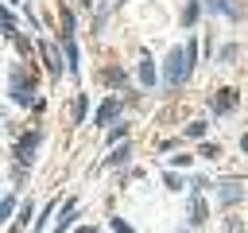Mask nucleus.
Returning a JSON list of instances; mask_svg holds the SVG:
<instances>
[{"label": "nucleus", "instance_id": "25", "mask_svg": "<svg viewBox=\"0 0 248 233\" xmlns=\"http://www.w3.org/2000/svg\"><path fill=\"white\" fill-rule=\"evenodd\" d=\"M170 167H194V155H190V151H178V155L170 159Z\"/></svg>", "mask_w": 248, "mask_h": 233}, {"label": "nucleus", "instance_id": "22", "mask_svg": "<svg viewBox=\"0 0 248 233\" xmlns=\"http://www.w3.org/2000/svg\"><path fill=\"white\" fill-rule=\"evenodd\" d=\"M198 136H205V120H190L186 124V140H198Z\"/></svg>", "mask_w": 248, "mask_h": 233}, {"label": "nucleus", "instance_id": "1", "mask_svg": "<svg viewBox=\"0 0 248 233\" xmlns=\"http://www.w3.org/2000/svg\"><path fill=\"white\" fill-rule=\"evenodd\" d=\"M35 66V62H31ZM8 93L19 109H43V97H35V70H27V62H16L8 74Z\"/></svg>", "mask_w": 248, "mask_h": 233}, {"label": "nucleus", "instance_id": "23", "mask_svg": "<svg viewBox=\"0 0 248 233\" xmlns=\"http://www.w3.org/2000/svg\"><path fill=\"white\" fill-rule=\"evenodd\" d=\"M54 210H58V202H46V206H43V214L35 217V225H39V229H46V221H50V214H54Z\"/></svg>", "mask_w": 248, "mask_h": 233}, {"label": "nucleus", "instance_id": "24", "mask_svg": "<svg viewBox=\"0 0 248 233\" xmlns=\"http://www.w3.org/2000/svg\"><path fill=\"white\" fill-rule=\"evenodd\" d=\"M198 155H202V159H217V155H221V148H217V144H209V140H205V144H202V148H198Z\"/></svg>", "mask_w": 248, "mask_h": 233}, {"label": "nucleus", "instance_id": "5", "mask_svg": "<svg viewBox=\"0 0 248 233\" xmlns=\"http://www.w3.org/2000/svg\"><path fill=\"white\" fill-rule=\"evenodd\" d=\"M213 190H217V202L221 206H236L244 198V183L240 179H213Z\"/></svg>", "mask_w": 248, "mask_h": 233}, {"label": "nucleus", "instance_id": "28", "mask_svg": "<svg viewBox=\"0 0 248 233\" xmlns=\"http://www.w3.org/2000/svg\"><path fill=\"white\" fill-rule=\"evenodd\" d=\"M78 233H101V229H93V225H81V229H78Z\"/></svg>", "mask_w": 248, "mask_h": 233}, {"label": "nucleus", "instance_id": "18", "mask_svg": "<svg viewBox=\"0 0 248 233\" xmlns=\"http://www.w3.org/2000/svg\"><path fill=\"white\" fill-rule=\"evenodd\" d=\"M85 116H89V97L78 93V97H74V124H81Z\"/></svg>", "mask_w": 248, "mask_h": 233}, {"label": "nucleus", "instance_id": "11", "mask_svg": "<svg viewBox=\"0 0 248 233\" xmlns=\"http://www.w3.org/2000/svg\"><path fill=\"white\" fill-rule=\"evenodd\" d=\"M74 214H78V198H66V202H62V214H58V225H54L50 233H66V229L74 225Z\"/></svg>", "mask_w": 248, "mask_h": 233}, {"label": "nucleus", "instance_id": "26", "mask_svg": "<svg viewBox=\"0 0 248 233\" xmlns=\"http://www.w3.org/2000/svg\"><path fill=\"white\" fill-rule=\"evenodd\" d=\"M0 23H4V31H16V16H12L4 4H0Z\"/></svg>", "mask_w": 248, "mask_h": 233}, {"label": "nucleus", "instance_id": "10", "mask_svg": "<svg viewBox=\"0 0 248 233\" xmlns=\"http://www.w3.org/2000/svg\"><path fill=\"white\" fill-rule=\"evenodd\" d=\"M58 47H62V54H66V74L74 78L78 66H81V58H78V39H74V35H70V39H58Z\"/></svg>", "mask_w": 248, "mask_h": 233}, {"label": "nucleus", "instance_id": "20", "mask_svg": "<svg viewBox=\"0 0 248 233\" xmlns=\"http://www.w3.org/2000/svg\"><path fill=\"white\" fill-rule=\"evenodd\" d=\"M124 136H128V120H116V124L108 128V144L116 148V144H124Z\"/></svg>", "mask_w": 248, "mask_h": 233}, {"label": "nucleus", "instance_id": "16", "mask_svg": "<svg viewBox=\"0 0 248 233\" xmlns=\"http://www.w3.org/2000/svg\"><path fill=\"white\" fill-rule=\"evenodd\" d=\"M27 217H31V202H19V214L12 217V225H8V233H19V229L27 225Z\"/></svg>", "mask_w": 248, "mask_h": 233}, {"label": "nucleus", "instance_id": "15", "mask_svg": "<svg viewBox=\"0 0 248 233\" xmlns=\"http://www.w3.org/2000/svg\"><path fill=\"white\" fill-rule=\"evenodd\" d=\"M198 12H202V4H198V0H186V8H182V16H178V23H182V27H194V23H198Z\"/></svg>", "mask_w": 248, "mask_h": 233}, {"label": "nucleus", "instance_id": "21", "mask_svg": "<svg viewBox=\"0 0 248 233\" xmlns=\"http://www.w3.org/2000/svg\"><path fill=\"white\" fill-rule=\"evenodd\" d=\"M163 186H167V190H182V186H186V179H182L178 171H163Z\"/></svg>", "mask_w": 248, "mask_h": 233}, {"label": "nucleus", "instance_id": "6", "mask_svg": "<svg viewBox=\"0 0 248 233\" xmlns=\"http://www.w3.org/2000/svg\"><path fill=\"white\" fill-rule=\"evenodd\" d=\"M120 113H124V101H120V97H108V101H101V109L93 113V124H97V128H112V124L120 120Z\"/></svg>", "mask_w": 248, "mask_h": 233}, {"label": "nucleus", "instance_id": "29", "mask_svg": "<svg viewBox=\"0 0 248 233\" xmlns=\"http://www.w3.org/2000/svg\"><path fill=\"white\" fill-rule=\"evenodd\" d=\"M240 151H248V136H240Z\"/></svg>", "mask_w": 248, "mask_h": 233}, {"label": "nucleus", "instance_id": "13", "mask_svg": "<svg viewBox=\"0 0 248 233\" xmlns=\"http://www.w3.org/2000/svg\"><path fill=\"white\" fill-rule=\"evenodd\" d=\"M101 82H105L108 89H128V74H124L120 66H108V70L101 74Z\"/></svg>", "mask_w": 248, "mask_h": 233}, {"label": "nucleus", "instance_id": "12", "mask_svg": "<svg viewBox=\"0 0 248 233\" xmlns=\"http://www.w3.org/2000/svg\"><path fill=\"white\" fill-rule=\"evenodd\" d=\"M205 12H221V16H232V19H240V4L236 0H205Z\"/></svg>", "mask_w": 248, "mask_h": 233}, {"label": "nucleus", "instance_id": "27", "mask_svg": "<svg viewBox=\"0 0 248 233\" xmlns=\"http://www.w3.org/2000/svg\"><path fill=\"white\" fill-rule=\"evenodd\" d=\"M108 225H112V229H116V233H136V229H132V221H124V217H112V221H108Z\"/></svg>", "mask_w": 248, "mask_h": 233}, {"label": "nucleus", "instance_id": "30", "mask_svg": "<svg viewBox=\"0 0 248 233\" xmlns=\"http://www.w3.org/2000/svg\"><path fill=\"white\" fill-rule=\"evenodd\" d=\"M229 233H240V225H229Z\"/></svg>", "mask_w": 248, "mask_h": 233}, {"label": "nucleus", "instance_id": "7", "mask_svg": "<svg viewBox=\"0 0 248 233\" xmlns=\"http://www.w3.org/2000/svg\"><path fill=\"white\" fill-rule=\"evenodd\" d=\"M236 97H240V93H236L232 85L217 89V93L209 97V113H213V116H229V113H232V105H236Z\"/></svg>", "mask_w": 248, "mask_h": 233}, {"label": "nucleus", "instance_id": "17", "mask_svg": "<svg viewBox=\"0 0 248 233\" xmlns=\"http://www.w3.org/2000/svg\"><path fill=\"white\" fill-rule=\"evenodd\" d=\"M19 202H23V198H16V194H4V198H0V221H8V217L19 210Z\"/></svg>", "mask_w": 248, "mask_h": 233}, {"label": "nucleus", "instance_id": "4", "mask_svg": "<svg viewBox=\"0 0 248 233\" xmlns=\"http://www.w3.org/2000/svg\"><path fill=\"white\" fill-rule=\"evenodd\" d=\"M35 50H39V54H43V62H46V74H50V78H62V70H66V66H62V50H58V43L39 39V43H35Z\"/></svg>", "mask_w": 248, "mask_h": 233}, {"label": "nucleus", "instance_id": "3", "mask_svg": "<svg viewBox=\"0 0 248 233\" xmlns=\"http://www.w3.org/2000/svg\"><path fill=\"white\" fill-rule=\"evenodd\" d=\"M39 144H43V132H39V128H31V132H23V136L16 140V151H12V155H16V167H19V175H23V171L35 163V151H39Z\"/></svg>", "mask_w": 248, "mask_h": 233}, {"label": "nucleus", "instance_id": "9", "mask_svg": "<svg viewBox=\"0 0 248 233\" xmlns=\"http://www.w3.org/2000/svg\"><path fill=\"white\" fill-rule=\"evenodd\" d=\"M205 217H209V210H205V198H202V190H190V229L205 225Z\"/></svg>", "mask_w": 248, "mask_h": 233}, {"label": "nucleus", "instance_id": "2", "mask_svg": "<svg viewBox=\"0 0 248 233\" xmlns=\"http://www.w3.org/2000/svg\"><path fill=\"white\" fill-rule=\"evenodd\" d=\"M194 74V66L186 62V47H170L167 50V62H163V85H182L186 78Z\"/></svg>", "mask_w": 248, "mask_h": 233}, {"label": "nucleus", "instance_id": "31", "mask_svg": "<svg viewBox=\"0 0 248 233\" xmlns=\"http://www.w3.org/2000/svg\"><path fill=\"white\" fill-rule=\"evenodd\" d=\"M178 233H190V225H182V229H178Z\"/></svg>", "mask_w": 248, "mask_h": 233}, {"label": "nucleus", "instance_id": "32", "mask_svg": "<svg viewBox=\"0 0 248 233\" xmlns=\"http://www.w3.org/2000/svg\"><path fill=\"white\" fill-rule=\"evenodd\" d=\"M81 4H85V8H89V4H93V0H81Z\"/></svg>", "mask_w": 248, "mask_h": 233}, {"label": "nucleus", "instance_id": "8", "mask_svg": "<svg viewBox=\"0 0 248 233\" xmlns=\"http://www.w3.org/2000/svg\"><path fill=\"white\" fill-rule=\"evenodd\" d=\"M136 78H140V85H147V89H151V85H159V70H155V62H151V54H147V50L140 54V70H136Z\"/></svg>", "mask_w": 248, "mask_h": 233}, {"label": "nucleus", "instance_id": "19", "mask_svg": "<svg viewBox=\"0 0 248 233\" xmlns=\"http://www.w3.org/2000/svg\"><path fill=\"white\" fill-rule=\"evenodd\" d=\"M58 27H62V39H70V35H74V12H70V8H62V12H58Z\"/></svg>", "mask_w": 248, "mask_h": 233}, {"label": "nucleus", "instance_id": "14", "mask_svg": "<svg viewBox=\"0 0 248 233\" xmlns=\"http://www.w3.org/2000/svg\"><path fill=\"white\" fill-rule=\"evenodd\" d=\"M128 159H132V144L124 140V144H116V148L108 151V159H105V167H124Z\"/></svg>", "mask_w": 248, "mask_h": 233}]
</instances>
